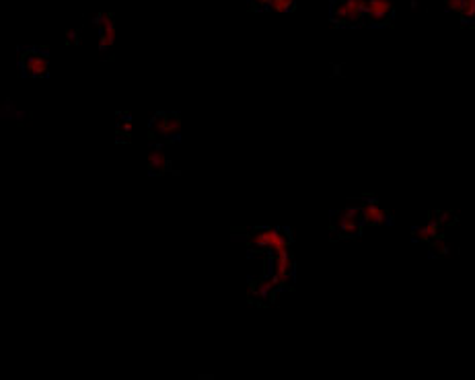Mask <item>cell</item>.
<instances>
[{"instance_id":"cell-13","label":"cell","mask_w":475,"mask_h":380,"mask_svg":"<svg viewBox=\"0 0 475 380\" xmlns=\"http://www.w3.org/2000/svg\"><path fill=\"white\" fill-rule=\"evenodd\" d=\"M294 2L296 0H272L268 10H272L276 15H286V13H290L294 8Z\"/></svg>"},{"instance_id":"cell-12","label":"cell","mask_w":475,"mask_h":380,"mask_svg":"<svg viewBox=\"0 0 475 380\" xmlns=\"http://www.w3.org/2000/svg\"><path fill=\"white\" fill-rule=\"evenodd\" d=\"M414 238L416 240H420V242H426V245H430L432 240H436V238L440 237V226L436 224V220H428L426 224H422V226H416L414 229Z\"/></svg>"},{"instance_id":"cell-18","label":"cell","mask_w":475,"mask_h":380,"mask_svg":"<svg viewBox=\"0 0 475 380\" xmlns=\"http://www.w3.org/2000/svg\"><path fill=\"white\" fill-rule=\"evenodd\" d=\"M270 2H272V0H251V6H253L255 10H268V8H270Z\"/></svg>"},{"instance_id":"cell-6","label":"cell","mask_w":475,"mask_h":380,"mask_svg":"<svg viewBox=\"0 0 475 380\" xmlns=\"http://www.w3.org/2000/svg\"><path fill=\"white\" fill-rule=\"evenodd\" d=\"M21 68H23L25 76H29V79H44L49 70L48 53H44L40 49H27L21 56Z\"/></svg>"},{"instance_id":"cell-7","label":"cell","mask_w":475,"mask_h":380,"mask_svg":"<svg viewBox=\"0 0 475 380\" xmlns=\"http://www.w3.org/2000/svg\"><path fill=\"white\" fill-rule=\"evenodd\" d=\"M393 0H367L364 6V25L383 27L393 17Z\"/></svg>"},{"instance_id":"cell-15","label":"cell","mask_w":475,"mask_h":380,"mask_svg":"<svg viewBox=\"0 0 475 380\" xmlns=\"http://www.w3.org/2000/svg\"><path fill=\"white\" fill-rule=\"evenodd\" d=\"M430 251H432V255H446L449 253V245L444 242V240H432L430 242Z\"/></svg>"},{"instance_id":"cell-4","label":"cell","mask_w":475,"mask_h":380,"mask_svg":"<svg viewBox=\"0 0 475 380\" xmlns=\"http://www.w3.org/2000/svg\"><path fill=\"white\" fill-rule=\"evenodd\" d=\"M272 267H270V276L274 280L276 290H284L292 284V276H294V257H292V249H286L280 253L270 255Z\"/></svg>"},{"instance_id":"cell-1","label":"cell","mask_w":475,"mask_h":380,"mask_svg":"<svg viewBox=\"0 0 475 380\" xmlns=\"http://www.w3.org/2000/svg\"><path fill=\"white\" fill-rule=\"evenodd\" d=\"M247 245L255 251L274 255L286 249H292V238L284 229H272V226H264V229H253L247 237Z\"/></svg>"},{"instance_id":"cell-14","label":"cell","mask_w":475,"mask_h":380,"mask_svg":"<svg viewBox=\"0 0 475 380\" xmlns=\"http://www.w3.org/2000/svg\"><path fill=\"white\" fill-rule=\"evenodd\" d=\"M432 220H436V224L442 229V226H446V224H451V222L455 220V214H453L451 210H446V212H436V214L432 216Z\"/></svg>"},{"instance_id":"cell-9","label":"cell","mask_w":475,"mask_h":380,"mask_svg":"<svg viewBox=\"0 0 475 380\" xmlns=\"http://www.w3.org/2000/svg\"><path fill=\"white\" fill-rule=\"evenodd\" d=\"M95 25L99 27V48L109 49L115 42V25H113V17L109 13L97 15Z\"/></svg>"},{"instance_id":"cell-11","label":"cell","mask_w":475,"mask_h":380,"mask_svg":"<svg viewBox=\"0 0 475 380\" xmlns=\"http://www.w3.org/2000/svg\"><path fill=\"white\" fill-rule=\"evenodd\" d=\"M171 169V158L163 146H152L148 152V171L152 175H163Z\"/></svg>"},{"instance_id":"cell-8","label":"cell","mask_w":475,"mask_h":380,"mask_svg":"<svg viewBox=\"0 0 475 380\" xmlns=\"http://www.w3.org/2000/svg\"><path fill=\"white\" fill-rule=\"evenodd\" d=\"M389 218H391L389 210L379 206V201L367 199L364 204H360V222L364 226H385Z\"/></svg>"},{"instance_id":"cell-3","label":"cell","mask_w":475,"mask_h":380,"mask_svg":"<svg viewBox=\"0 0 475 380\" xmlns=\"http://www.w3.org/2000/svg\"><path fill=\"white\" fill-rule=\"evenodd\" d=\"M182 134V117L175 111H161L150 122V136L154 140H173Z\"/></svg>"},{"instance_id":"cell-5","label":"cell","mask_w":475,"mask_h":380,"mask_svg":"<svg viewBox=\"0 0 475 380\" xmlns=\"http://www.w3.org/2000/svg\"><path fill=\"white\" fill-rule=\"evenodd\" d=\"M333 229L346 238L358 237L362 231L360 222V206H346L333 214Z\"/></svg>"},{"instance_id":"cell-17","label":"cell","mask_w":475,"mask_h":380,"mask_svg":"<svg viewBox=\"0 0 475 380\" xmlns=\"http://www.w3.org/2000/svg\"><path fill=\"white\" fill-rule=\"evenodd\" d=\"M444 4H446V8H449V10H453V13L461 15V10H463V4H465V0H444Z\"/></svg>"},{"instance_id":"cell-10","label":"cell","mask_w":475,"mask_h":380,"mask_svg":"<svg viewBox=\"0 0 475 380\" xmlns=\"http://www.w3.org/2000/svg\"><path fill=\"white\" fill-rule=\"evenodd\" d=\"M249 292H251V298L257 300V302H268L274 298V294L278 292L276 286H274V280L272 276H261V278H255L251 286H249Z\"/></svg>"},{"instance_id":"cell-16","label":"cell","mask_w":475,"mask_h":380,"mask_svg":"<svg viewBox=\"0 0 475 380\" xmlns=\"http://www.w3.org/2000/svg\"><path fill=\"white\" fill-rule=\"evenodd\" d=\"M475 15V0H465V4H463V10H461V19H465V21H472Z\"/></svg>"},{"instance_id":"cell-2","label":"cell","mask_w":475,"mask_h":380,"mask_svg":"<svg viewBox=\"0 0 475 380\" xmlns=\"http://www.w3.org/2000/svg\"><path fill=\"white\" fill-rule=\"evenodd\" d=\"M364 6L367 0H333L332 21L341 27H360L364 25Z\"/></svg>"}]
</instances>
